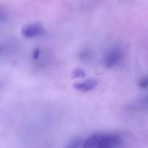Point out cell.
I'll list each match as a JSON object with an SVG mask.
<instances>
[{"label":"cell","mask_w":148,"mask_h":148,"mask_svg":"<svg viewBox=\"0 0 148 148\" xmlns=\"http://www.w3.org/2000/svg\"><path fill=\"white\" fill-rule=\"evenodd\" d=\"M123 143L122 138L117 134L95 133L90 135L84 141V148H115Z\"/></svg>","instance_id":"cell-1"},{"label":"cell","mask_w":148,"mask_h":148,"mask_svg":"<svg viewBox=\"0 0 148 148\" xmlns=\"http://www.w3.org/2000/svg\"><path fill=\"white\" fill-rule=\"evenodd\" d=\"M122 57V53L120 49L113 48L110 49L105 56L104 64L107 69L112 68L119 63Z\"/></svg>","instance_id":"cell-2"},{"label":"cell","mask_w":148,"mask_h":148,"mask_svg":"<svg viewBox=\"0 0 148 148\" xmlns=\"http://www.w3.org/2000/svg\"><path fill=\"white\" fill-rule=\"evenodd\" d=\"M98 84V81L94 79H90L85 81L73 84V86L77 90L87 92L94 89Z\"/></svg>","instance_id":"cell-3"},{"label":"cell","mask_w":148,"mask_h":148,"mask_svg":"<svg viewBox=\"0 0 148 148\" xmlns=\"http://www.w3.org/2000/svg\"><path fill=\"white\" fill-rule=\"evenodd\" d=\"M41 28L37 25H30L26 27L23 31V34L27 38H32L38 34Z\"/></svg>","instance_id":"cell-4"},{"label":"cell","mask_w":148,"mask_h":148,"mask_svg":"<svg viewBox=\"0 0 148 148\" xmlns=\"http://www.w3.org/2000/svg\"><path fill=\"white\" fill-rule=\"evenodd\" d=\"M84 141L80 138H73L71 141H70L66 147L70 148L83 147Z\"/></svg>","instance_id":"cell-5"},{"label":"cell","mask_w":148,"mask_h":148,"mask_svg":"<svg viewBox=\"0 0 148 148\" xmlns=\"http://www.w3.org/2000/svg\"><path fill=\"white\" fill-rule=\"evenodd\" d=\"M85 72L84 70L80 68H76L73 71L72 78L73 79L83 78L85 77Z\"/></svg>","instance_id":"cell-6"},{"label":"cell","mask_w":148,"mask_h":148,"mask_svg":"<svg viewBox=\"0 0 148 148\" xmlns=\"http://www.w3.org/2000/svg\"><path fill=\"white\" fill-rule=\"evenodd\" d=\"M148 82L147 77H144L143 78L141 79L139 81V84H138L139 87L142 89H145L147 88L148 86Z\"/></svg>","instance_id":"cell-7"}]
</instances>
